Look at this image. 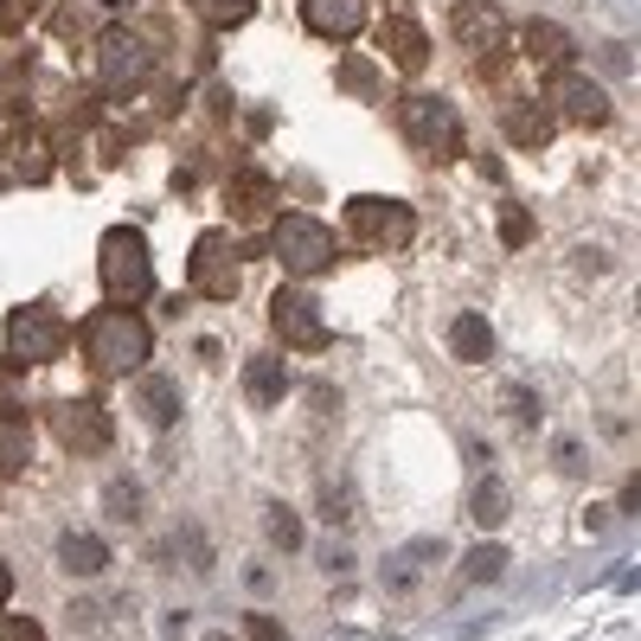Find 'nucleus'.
<instances>
[{
  "instance_id": "37",
  "label": "nucleus",
  "mask_w": 641,
  "mask_h": 641,
  "mask_svg": "<svg viewBox=\"0 0 641 641\" xmlns=\"http://www.w3.org/2000/svg\"><path fill=\"white\" fill-rule=\"evenodd\" d=\"M321 565H328V571H334V577H340V571H353V559H346L340 545H328V552H321Z\"/></svg>"
},
{
  "instance_id": "13",
  "label": "nucleus",
  "mask_w": 641,
  "mask_h": 641,
  "mask_svg": "<svg viewBox=\"0 0 641 641\" xmlns=\"http://www.w3.org/2000/svg\"><path fill=\"white\" fill-rule=\"evenodd\" d=\"M366 20H373L366 0H302V26L314 38H334V45H346L353 33H366Z\"/></svg>"
},
{
  "instance_id": "36",
  "label": "nucleus",
  "mask_w": 641,
  "mask_h": 641,
  "mask_svg": "<svg viewBox=\"0 0 641 641\" xmlns=\"http://www.w3.org/2000/svg\"><path fill=\"white\" fill-rule=\"evenodd\" d=\"M244 641H283V622L276 616H244Z\"/></svg>"
},
{
  "instance_id": "20",
  "label": "nucleus",
  "mask_w": 641,
  "mask_h": 641,
  "mask_svg": "<svg viewBox=\"0 0 641 641\" xmlns=\"http://www.w3.org/2000/svg\"><path fill=\"white\" fill-rule=\"evenodd\" d=\"M527 58L532 65H545V71H565L571 58H577V38L559 26V20H527Z\"/></svg>"
},
{
  "instance_id": "1",
  "label": "nucleus",
  "mask_w": 641,
  "mask_h": 641,
  "mask_svg": "<svg viewBox=\"0 0 641 641\" xmlns=\"http://www.w3.org/2000/svg\"><path fill=\"white\" fill-rule=\"evenodd\" d=\"M77 353L97 378H129L148 373L154 360V328L142 321V308H97L84 328H77Z\"/></svg>"
},
{
  "instance_id": "31",
  "label": "nucleus",
  "mask_w": 641,
  "mask_h": 641,
  "mask_svg": "<svg viewBox=\"0 0 641 641\" xmlns=\"http://www.w3.org/2000/svg\"><path fill=\"white\" fill-rule=\"evenodd\" d=\"M321 520L334 532H346V520H353V494H346V482H328L321 488Z\"/></svg>"
},
{
  "instance_id": "14",
  "label": "nucleus",
  "mask_w": 641,
  "mask_h": 641,
  "mask_svg": "<svg viewBox=\"0 0 641 641\" xmlns=\"http://www.w3.org/2000/svg\"><path fill=\"white\" fill-rule=\"evenodd\" d=\"M500 135L513 142V148H545L552 135H559V122L545 103H532V97H507L500 103Z\"/></svg>"
},
{
  "instance_id": "10",
  "label": "nucleus",
  "mask_w": 641,
  "mask_h": 641,
  "mask_svg": "<svg viewBox=\"0 0 641 641\" xmlns=\"http://www.w3.org/2000/svg\"><path fill=\"white\" fill-rule=\"evenodd\" d=\"M269 328H276L283 346H296V353H328V346H334V334H328L314 296H302L296 283H283V289L269 296Z\"/></svg>"
},
{
  "instance_id": "35",
  "label": "nucleus",
  "mask_w": 641,
  "mask_h": 641,
  "mask_svg": "<svg viewBox=\"0 0 641 641\" xmlns=\"http://www.w3.org/2000/svg\"><path fill=\"white\" fill-rule=\"evenodd\" d=\"M378 571H385V590H411V584H417L411 559H385V565H378Z\"/></svg>"
},
{
  "instance_id": "9",
  "label": "nucleus",
  "mask_w": 641,
  "mask_h": 641,
  "mask_svg": "<svg viewBox=\"0 0 641 641\" xmlns=\"http://www.w3.org/2000/svg\"><path fill=\"white\" fill-rule=\"evenodd\" d=\"M45 423H52L58 450H71V455H103L115 443L110 411L90 405V398H58V405H45Z\"/></svg>"
},
{
  "instance_id": "27",
  "label": "nucleus",
  "mask_w": 641,
  "mask_h": 641,
  "mask_svg": "<svg viewBox=\"0 0 641 641\" xmlns=\"http://www.w3.org/2000/svg\"><path fill=\"white\" fill-rule=\"evenodd\" d=\"M494 231H500V244H507V251H527L532 237H539V231H532V212H527V206H513V199H500Z\"/></svg>"
},
{
  "instance_id": "40",
  "label": "nucleus",
  "mask_w": 641,
  "mask_h": 641,
  "mask_svg": "<svg viewBox=\"0 0 641 641\" xmlns=\"http://www.w3.org/2000/svg\"><path fill=\"white\" fill-rule=\"evenodd\" d=\"M206 641H231V636H206Z\"/></svg>"
},
{
  "instance_id": "3",
  "label": "nucleus",
  "mask_w": 641,
  "mask_h": 641,
  "mask_svg": "<svg viewBox=\"0 0 641 641\" xmlns=\"http://www.w3.org/2000/svg\"><path fill=\"white\" fill-rule=\"evenodd\" d=\"M398 135H405V142L423 154V161H436V167L462 161V148H468L462 110H455L450 97H436V90H417V97H405V103H398Z\"/></svg>"
},
{
  "instance_id": "2",
  "label": "nucleus",
  "mask_w": 641,
  "mask_h": 641,
  "mask_svg": "<svg viewBox=\"0 0 641 641\" xmlns=\"http://www.w3.org/2000/svg\"><path fill=\"white\" fill-rule=\"evenodd\" d=\"M97 283L115 308H142L154 296V251L142 225H110L97 237Z\"/></svg>"
},
{
  "instance_id": "30",
  "label": "nucleus",
  "mask_w": 641,
  "mask_h": 641,
  "mask_svg": "<svg viewBox=\"0 0 641 641\" xmlns=\"http://www.w3.org/2000/svg\"><path fill=\"white\" fill-rule=\"evenodd\" d=\"M174 545H180V559H187L192 571H206V565H212V539L199 532V520H180V539H174Z\"/></svg>"
},
{
  "instance_id": "26",
  "label": "nucleus",
  "mask_w": 641,
  "mask_h": 641,
  "mask_svg": "<svg viewBox=\"0 0 641 641\" xmlns=\"http://www.w3.org/2000/svg\"><path fill=\"white\" fill-rule=\"evenodd\" d=\"M334 84L346 90V97H366V103H373L378 90H385V77H378V65H373V58H340Z\"/></svg>"
},
{
  "instance_id": "12",
  "label": "nucleus",
  "mask_w": 641,
  "mask_h": 641,
  "mask_svg": "<svg viewBox=\"0 0 641 641\" xmlns=\"http://www.w3.org/2000/svg\"><path fill=\"white\" fill-rule=\"evenodd\" d=\"M450 38L462 52H475V58H507V13L494 0H455Z\"/></svg>"
},
{
  "instance_id": "22",
  "label": "nucleus",
  "mask_w": 641,
  "mask_h": 641,
  "mask_svg": "<svg viewBox=\"0 0 641 641\" xmlns=\"http://www.w3.org/2000/svg\"><path fill=\"white\" fill-rule=\"evenodd\" d=\"M142 513H148L142 475H110V482H103V520H110V527H142Z\"/></svg>"
},
{
  "instance_id": "33",
  "label": "nucleus",
  "mask_w": 641,
  "mask_h": 641,
  "mask_svg": "<svg viewBox=\"0 0 641 641\" xmlns=\"http://www.w3.org/2000/svg\"><path fill=\"white\" fill-rule=\"evenodd\" d=\"M33 13H38V0H0V33H20Z\"/></svg>"
},
{
  "instance_id": "6",
  "label": "nucleus",
  "mask_w": 641,
  "mask_h": 641,
  "mask_svg": "<svg viewBox=\"0 0 641 641\" xmlns=\"http://www.w3.org/2000/svg\"><path fill=\"white\" fill-rule=\"evenodd\" d=\"M187 283H192V296H206V302H231L244 289V244L231 231H199L187 257Z\"/></svg>"
},
{
  "instance_id": "19",
  "label": "nucleus",
  "mask_w": 641,
  "mask_h": 641,
  "mask_svg": "<svg viewBox=\"0 0 641 641\" xmlns=\"http://www.w3.org/2000/svg\"><path fill=\"white\" fill-rule=\"evenodd\" d=\"M33 468V417L0 411V482H20Z\"/></svg>"
},
{
  "instance_id": "4",
  "label": "nucleus",
  "mask_w": 641,
  "mask_h": 641,
  "mask_svg": "<svg viewBox=\"0 0 641 641\" xmlns=\"http://www.w3.org/2000/svg\"><path fill=\"white\" fill-rule=\"evenodd\" d=\"M269 257L289 269V276H328L340 257V237L328 219H314V212H276V225H269Z\"/></svg>"
},
{
  "instance_id": "34",
  "label": "nucleus",
  "mask_w": 641,
  "mask_h": 641,
  "mask_svg": "<svg viewBox=\"0 0 641 641\" xmlns=\"http://www.w3.org/2000/svg\"><path fill=\"white\" fill-rule=\"evenodd\" d=\"M0 641H45V629L33 616H0Z\"/></svg>"
},
{
  "instance_id": "39",
  "label": "nucleus",
  "mask_w": 641,
  "mask_h": 641,
  "mask_svg": "<svg viewBox=\"0 0 641 641\" xmlns=\"http://www.w3.org/2000/svg\"><path fill=\"white\" fill-rule=\"evenodd\" d=\"M13 597V571H7V559H0V604Z\"/></svg>"
},
{
  "instance_id": "29",
  "label": "nucleus",
  "mask_w": 641,
  "mask_h": 641,
  "mask_svg": "<svg viewBox=\"0 0 641 641\" xmlns=\"http://www.w3.org/2000/svg\"><path fill=\"white\" fill-rule=\"evenodd\" d=\"M468 507H475V527H500V520H507V488H500V475H488Z\"/></svg>"
},
{
  "instance_id": "5",
  "label": "nucleus",
  "mask_w": 641,
  "mask_h": 641,
  "mask_svg": "<svg viewBox=\"0 0 641 641\" xmlns=\"http://www.w3.org/2000/svg\"><path fill=\"white\" fill-rule=\"evenodd\" d=\"M340 219H346V237L360 251H405L417 237V212L405 199H391V192H353Z\"/></svg>"
},
{
  "instance_id": "21",
  "label": "nucleus",
  "mask_w": 641,
  "mask_h": 641,
  "mask_svg": "<svg viewBox=\"0 0 641 641\" xmlns=\"http://www.w3.org/2000/svg\"><path fill=\"white\" fill-rule=\"evenodd\" d=\"M378 38H385V52L398 58V71H423V65H430V38H423V26H417L411 13H391V20L378 26Z\"/></svg>"
},
{
  "instance_id": "32",
  "label": "nucleus",
  "mask_w": 641,
  "mask_h": 641,
  "mask_svg": "<svg viewBox=\"0 0 641 641\" xmlns=\"http://www.w3.org/2000/svg\"><path fill=\"white\" fill-rule=\"evenodd\" d=\"M500 411L513 417V423H527V430H532V423H539V398H532L527 385H500Z\"/></svg>"
},
{
  "instance_id": "11",
  "label": "nucleus",
  "mask_w": 641,
  "mask_h": 641,
  "mask_svg": "<svg viewBox=\"0 0 641 641\" xmlns=\"http://www.w3.org/2000/svg\"><path fill=\"white\" fill-rule=\"evenodd\" d=\"M545 97H552V115H565V122H577V129H609V90L597 84V77L584 71H545Z\"/></svg>"
},
{
  "instance_id": "23",
  "label": "nucleus",
  "mask_w": 641,
  "mask_h": 641,
  "mask_svg": "<svg viewBox=\"0 0 641 641\" xmlns=\"http://www.w3.org/2000/svg\"><path fill=\"white\" fill-rule=\"evenodd\" d=\"M450 353L468 366H488L494 360V321L488 314H455L450 321Z\"/></svg>"
},
{
  "instance_id": "7",
  "label": "nucleus",
  "mask_w": 641,
  "mask_h": 641,
  "mask_svg": "<svg viewBox=\"0 0 641 641\" xmlns=\"http://www.w3.org/2000/svg\"><path fill=\"white\" fill-rule=\"evenodd\" d=\"M71 346V321L45 302H20L7 314V366H45Z\"/></svg>"
},
{
  "instance_id": "38",
  "label": "nucleus",
  "mask_w": 641,
  "mask_h": 641,
  "mask_svg": "<svg viewBox=\"0 0 641 641\" xmlns=\"http://www.w3.org/2000/svg\"><path fill=\"white\" fill-rule=\"evenodd\" d=\"M174 187L187 192V187H199V161H180V174H174Z\"/></svg>"
},
{
  "instance_id": "8",
  "label": "nucleus",
  "mask_w": 641,
  "mask_h": 641,
  "mask_svg": "<svg viewBox=\"0 0 641 641\" xmlns=\"http://www.w3.org/2000/svg\"><path fill=\"white\" fill-rule=\"evenodd\" d=\"M90 65H97V84L110 90V97H129V90H142L154 71V45L135 26H103L97 33V52H90Z\"/></svg>"
},
{
  "instance_id": "16",
  "label": "nucleus",
  "mask_w": 641,
  "mask_h": 641,
  "mask_svg": "<svg viewBox=\"0 0 641 641\" xmlns=\"http://www.w3.org/2000/svg\"><path fill=\"white\" fill-rule=\"evenodd\" d=\"M135 411H142V423H148V430H174V423H180V411H187L180 378H174V373H142V385H135Z\"/></svg>"
},
{
  "instance_id": "28",
  "label": "nucleus",
  "mask_w": 641,
  "mask_h": 641,
  "mask_svg": "<svg viewBox=\"0 0 641 641\" xmlns=\"http://www.w3.org/2000/svg\"><path fill=\"white\" fill-rule=\"evenodd\" d=\"M199 13H206V26L231 33V26H251L257 20V0H199Z\"/></svg>"
},
{
  "instance_id": "18",
  "label": "nucleus",
  "mask_w": 641,
  "mask_h": 641,
  "mask_svg": "<svg viewBox=\"0 0 641 641\" xmlns=\"http://www.w3.org/2000/svg\"><path fill=\"white\" fill-rule=\"evenodd\" d=\"M289 366L276 360V353H257V360H244V398L257 405V411H276L283 398H289Z\"/></svg>"
},
{
  "instance_id": "15",
  "label": "nucleus",
  "mask_w": 641,
  "mask_h": 641,
  "mask_svg": "<svg viewBox=\"0 0 641 641\" xmlns=\"http://www.w3.org/2000/svg\"><path fill=\"white\" fill-rule=\"evenodd\" d=\"M225 206H231V219H276V180H269L264 167H237L225 180Z\"/></svg>"
},
{
  "instance_id": "25",
  "label": "nucleus",
  "mask_w": 641,
  "mask_h": 641,
  "mask_svg": "<svg viewBox=\"0 0 641 641\" xmlns=\"http://www.w3.org/2000/svg\"><path fill=\"white\" fill-rule=\"evenodd\" d=\"M507 571V545L500 539H482L475 552H462V584H494Z\"/></svg>"
},
{
  "instance_id": "17",
  "label": "nucleus",
  "mask_w": 641,
  "mask_h": 641,
  "mask_svg": "<svg viewBox=\"0 0 641 641\" xmlns=\"http://www.w3.org/2000/svg\"><path fill=\"white\" fill-rule=\"evenodd\" d=\"M58 571H65V577H103V571H110V539L90 532V527L58 532Z\"/></svg>"
},
{
  "instance_id": "24",
  "label": "nucleus",
  "mask_w": 641,
  "mask_h": 641,
  "mask_svg": "<svg viewBox=\"0 0 641 641\" xmlns=\"http://www.w3.org/2000/svg\"><path fill=\"white\" fill-rule=\"evenodd\" d=\"M264 527H269V545H276V552H302L308 545V527H302V513H296L289 500H269Z\"/></svg>"
}]
</instances>
